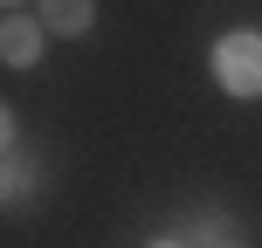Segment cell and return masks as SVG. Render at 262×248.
Returning a JSON list of instances; mask_svg holds the SVG:
<instances>
[{
    "label": "cell",
    "instance_id": "1",
    "mask_svg": "<svg viewBox=\"0 0 262 248\" xmlns=\"http://www.w3.org/2000/svg\"><path fill=\"white\" fill-rule=\"evenodd\" d=\"M214 83L228 97H262V35L255 28H235V35L214 41Z\"/></svg>",
    "mask_w": 262,
    "mask_h": 248
},
{
    "label": "cell",
    "instance_id": "2",
    "mask_svg": "<svg viewBox=\"0 0 262 248\" xmlns=\"http://www.w3.org/2000/svg\"><path fill=\"white\" fill-rule=\"evenodd\" d=\"M41 35H49V28H41L35 14L7 7V21H0V62L7 69H35L41 62Z\"/></svg>",
    "mask_w": 262,
    "mask_h": 248
},
{
    "label": "cell",
    "instance_id": "3",
    "mask_svg": "<svg viewBox=\"0 0 262 248\" xmlns=\"http://www.w3.org/2000/svg\"><path fill=\"white\" fill-rule=\"evenodd\" d=\"M41 28H49V35H90L97 7L90 0H41Z\"/></svg>",
    "mask_w": 262,
    "mask_h": 248
},
{
    "label": "cell",
    "instance_id": "4",
    "mask_svg": "<svg viewBox=\"0 0 262 248\" xmlns=\"http://www.w3.org/2000/svg\"><path fill=\"white\" fill-rule=\"evenodd\" d=\"M7 193H28V159H21V138L7 131Z\"/></svg>",
    "mask_w": 262,
    "mask_h": 248
},
{
    "label": "cell",
    "instance_id": "5",
    "mask_svg": "<svg viewBox=\"0 0 262 248\" xmlns=\"http://www.w3.org/2000/svg\"><path fill=\"white\" fill-rule=\"evenodd\" d=\"M159 248H180V241H159Z\"/></svg>",
    "mask_w": 262,
    "mask_h": 248
}]
</instances>
